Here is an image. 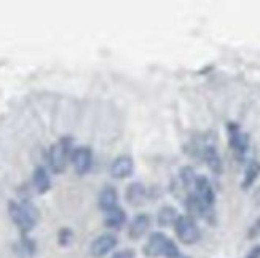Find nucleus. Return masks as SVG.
Listing matches in <instances>:
<instances>
[{
  "instance_id": "nucleus-1",
  "label": "nucleus",
  "mask_w": 260,
  "mask_h": 258,
  "mask_svg": "<svg viewBox=\"0 0 260 258\" xmlns=\"http://www.w3.org/2000/svg\"><path fill=\"white\" fill-rule=\"evenodd\" d=\"M8 214L22 234H27L36 228L39 217H40L39 209L27 199L21 201V203H18V201H10Z\"/></svg>"
},
{
  "instance_id": "nucleus-2",
  "label": "nucleus",
  "mask_w": 260,
  "mask_h": 258,
  "mask_svg": "<svg viewBox=\"0 0 260 258\" xmlns=\"http://www.w3.org/2000/svg\"><path fill=\"white\" fill-rule=\"evenodd\" d=\"M72 137L64 136L58 142H54L50 150H48V166L51 172L54 174H62L67 167V163L71 160L72 153Z\"/></svg>"
},
{
  "instance_id": "nucleus-3",
  "label": "nucleus",
  "mask_w": 260,
  "mask_h": 258,
  "mask_svg": "<svg viewBox=\"0 0 260 258\" xmlns=\"http://www.w3.org/2000/svg\"><path fill=\"white\" fill-rule=\"evenodd\" d=\"M229 131V143L230 149L233 150V155L238 163H244L247 152H249V136L240 128L238 123L230 121L227 125Z\"/></svg>"
},
{
  "instance_id": "nucleus-4",
  "label": "nucleus",
  "mask_w": 260,
  "mask_h": 258,
  "mask_svg": "<svg viewBox=\"0 0 260 258\" xmlns=\"http://www.w3.org/2000/svg\"><path fill=\"white\" fill-rule=\"evenodd\" d=\"M174 231L179 241L185 245H193L200 241L201 231L197 225L195 218H191L188 215H179L176 223H174Z\"/></svg>"
},
{
  "instance_id": "nucleus-5",
  "label": "nucleus",
  "mask_w": 260,
  "mask_h": 258,
  "mask_svg": "<svg viewBox=\"0 0 260 258\" xmlns=\"http://www.w3.org/2000/svg\"><path fill=\"white\" fill-rule=\"evenodd\" d=\"M71 163L78 175L88 174L93 166V150L89 147H85V145L74 147L71 153Z\"/></svg>"
},
{
  "instance_id": "nucleus-6",
  "label": "nucleus",
  "mask_w": 260,
  "mask_h": 258,
  "mask_svg": "<svg viewBox=\"0 0 260 258\" xmlns=\"http://www.w3.org/2000/svg\"><path fill=\"white\" fill-rule=\"evenodd\" d=\"M193 193L198 196V199L205 204L208 209H214L216 204V193H214V188L209 182V178L205 175H198L195 185H193Z\"/></svg>"
},
{
  "instance_id": "nucleus-7",
  "label": "nucleus",
  "mask_w": 260,
  "mask_h": 258,
  "mask_svg": "<svg viewBox=\"0 0 260 258\" xmlns=\"http://www.w3.org/2000/svg\"><path fill=\"white\" fill-rule=\"evenodd\" d=\"M117 244H118V241H117L115 234L106 233V234H101V236H98L93 241L91 247H89V252H91V255L94 258H103L114 250L117 247Z\"/></svg>"
},
{
  "instance_id": "nucleus-8",
  "label": "nucleus",
  "mask_w": 260,
  "mask_h": 258,
  "mask_svg": "<svg viewBox=\"0 0 260 258\" xmlns=\"http://www.w3.org/2000/svg\"><path fill=\"white\" fill-rule=\"evenodd\" d=\"M133 171H134V161L129 155H120L110 164V174L114 178H118V180L129 177Z\"/></svg>"
},
{
  "instance_id": "nucleus-9",
  "label": "nucleus",
  "mask_w": 260,
  "mask_h": 258,
  "mask_svg": "<svg viewBox=\"0 0 260 258\" xmlns=\"http://www.w3.org/2000/svg\"><path fill=\"white\" fill-rule=\"evenodd\" d=\"M168 236L165 233H152L149 236V241L144 245V253L145 256H150V258H156V256H163V250H165V245H166Z\"/></svg>"
},
{
  "instance_id": "nucleus-10",
  "label": "nucleus",
  "mask_w": 260,
  "mask_h": 258,
  "mask_svg": "<svg viewBox=\"0 0 260 258\" xmlns=\"http://www.w3.org/2000/svg\"><path fill=\"white\" fill-rule=\"evenodd\" d=\"M201 156H203V160H205L206 166L209 167V169L214 174H216V175H220L222 174V171H223V163H222V158H220L217 149L214 147L212 143H208V145H205V147L201 149Z\"/></svg>"
},
{
  "instance_id": "nucleus-11",
  "label": "nucleus",
  "mask_w": 260,
  "mask_h": 258,
  "mask_svg": "<svg viewBox=\"0 0 260 258\" xmlns=\"http://www.w3.org/2000/svg\"><path fill=\"white\" fill-rule=\"evenodd\" d=\"M150 215H147V214H138L129 223V227H128V236L129 239L136 241V239H141L144 234L149 231L150 228Z\"/></svg>"
},
{
  "instance_id": "nucleus-12",
  "label": "nucleus",
  "mask_w": 260,
  "mask_h": 258,
  "mask_svg": "<svg viewBox=\"0 0 260 258\" xmlns=\"http://www.w3.org/2000/svg\"><path fill=\"white\" fill-rule=\"evenodd\" d=\"M185 209L188 212V217H201V218H208L209 214H211V209H208L205 204L201 203L198 199V196L195 193H187V198H185Z\"/></svg>"
},
{
  "instance_id": "nucleus-13",
  "label": "nucleus",
  "mask_w": 260,
  "mask_h": 258,
  "mask_svg": "<svg viewBox=\"0 0 260 258\" xmlns=\"http://www.w3.org/2000/svg\"><path fill=\"white\" fill-rule=\"evenodd\" d=\"M32 185L39 195H45L51 188V177L43 166H37L32 172Z\"/></svg>"
},
{
  "instance_id": "nucleus-14",
  "label": "nucleus",
  "mask_w": 260,
  "mask_h": 258,
  "mask_svg": "<svg viewBox=\"0 0 260 258\" xmlns=\"http://www.w3.org/2000/svg\"><path fill=\"white\" fill-rule=\"evenodd\" d=\"M98 204H99V209L103 210V212H107L110 209L117 207L118 206V193H117V190L114 187H110V185H106L99 192Z\"/></svg>"
},
{
  "instance_id": "nucleus-15",
  "label": "nucleus",
  "mask_w": 260,
  "mask_h": 258,
  "mask_svg": "<svg viewBox=\"0 0 260 258\" xmlns=\"http://www.w3.org/2000/svg\"><path fill=\"white\" fill-rule=\"evenodd\" d=\"M125 198L128 201V204L131 206H141L145 203V198H147V190L142 183L139 182H133L126 187V192H125Z\"/></svg>"
},
{
  "instance_id": "nucleus-16",
  "label": "nucleus",
  "mask_w": 260,
  "mask_h": 258,
  "mask_svg": "<svg viewBox=\"0 0 260 258\" xmlns=\"http://www.w3.org/2000/svg\"><path fill=\"white\" fill-rule=\"evenodd\" d=\"M106 217H104V223L107 228H112V230H120L123 225H125L126 222V212L123 210L120 206L110 209L107 212H104Z\"/></svg>"
},
{
  "instance_id": "nucleus-17",
  "label": "nucleus",
  "mask_w": 260,
  "mask_h": 258,
  "mask_svg": "<svg viewBox=\"0 0 260 258\" xmlns=\"http://www.w3.org/2000/svg\"><path fill=\"white\" fill-rule=\"evenodd\" d=\"M260 175V161L258 160H251L246 166V171H244V175H243V182H241V187L243 190H249Z\"/></svg>"
},
{
  "instance_id": "nucleus-18",
  "label": "nucleus",
  "mask_w": 260,
  "mask_h": 258,
  "mask_svg": "<svg viewBox=\"0 0 260 258\" xmlns=\"http://www.w3.org/2000/svg\"><path fill=\"white\" fill-rule=\"evenodd\" d=\"M177 217H179V214L173 206H163L160 210H158L156 222L160 227H171L176 223Z\"/></svg>"
},
{
  "instance_id": "nucleus-19",
  "label": "nucleus",
  "mask_w": 260,
  "mask_h": 258,
  "mask_svg": "<svg viewBox=\"0 0 260 258\" xmlns=\"http://www.w3.org/2000/svg\"><path fill=\"white\" fill-rule=\"evenodd\" d=\"M179 177H180V182L182 185L187 188V190H191L195 185V180H197V174H195V169L191 166H184L182 169L179 171Z\"/></svg>"
},
{
  "instance_id": "nucleus-20",
  "label": "nucleus",
  "mask_w": 260,
  "mask_h": 258,
  "mask_svg": "<svg viewBox=\"0 0 260 258\" xmlns=\"http://www.w3.org/2000/svg\"><path fill=\"white\" fill-rule=\"evenodd\" d=\"M163 256H165V258H185V256L182 255V252L179 250L177 244H176L173 239H169V238H168L166 245H165Z\"/></svg>"
},
{
  "instance_id": "nucleus-21",
  "label": "nucleus",
  "mask_w": 260,
  "mask_h": 258,
  "mask_svg": "<svg viewBox=\"0 0 260 258\" xmlns=\"http://www.w3.org/2000/svg\"><path fill=\"white\" fill-rule=\"evenodd\" d=\"M58 239H59V244L61 245H67L71 242L72 239V231L71 230H67V228H62L58 234Z\"/></svg>"
},
{
  "instance_id": "nucleus-22",
  "label": "nucleus",
  "mask_w": 260,
  "mask_h": 258,
  "mask_svg": "<svg viewBox=\"0 0 260 258\" xmlns=\"http://www.w3.org/2000/svg\"><path fill=\"white\" fill-rule=\"evenodd\" d=\"M110 258H136V253L133 249H123V250L114 252Z\"/></svg>"
},
{
  "instance_id": "nucleus-23",
  "label": "nucleus",
  "mask_w": 260,
  "mask_h": 258,
  "mask_svg": "<svg viewBox=\"0 0 260 258\" xmlns=\"http://www.w3.org/2000/svg\"><path fill=\"white\" fill-rule=\"evenodd\" d=\"M258 234H260V218L254 223L252 228L249 230V238H251V239H254V238H257V236H258Z\"/></svg>"
},
{
  "instance_id": "nucleus-24",
  "label": "nucleus",
  "mask_w": 260,
  "mask_h": 258,
  "mask_svg": "<svg viewBox=\"0 0 260 258\" xmlns=\"http://www.w3.org/2000/svg\"><path fill=\"white\" fill-rule=\"evenodd\" d=\"M246 258H260V245H255V247L247 253Z\"/></svg>"
}]
</instances>
